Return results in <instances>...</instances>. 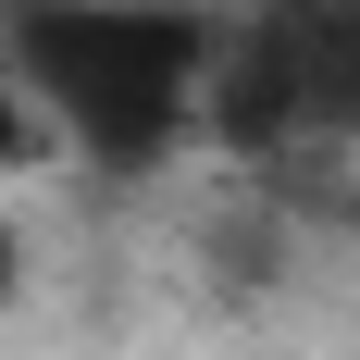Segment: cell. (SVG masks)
<instances>
[{
	"mask_svg": "<svg viewBox=\"0 0 360 360\" xmlns=\"http://www.w3.org/2000/svg\"><path fill=\"white\" fill-rule=\"evenodd\" d=\"M13 286H25V236L0 224V311H13Z\"/></svg>",
	"mask_w": 360,
	"mask_h": 360,
	"instance_id": "cell-3",
	"label": "cell"
},
{
	"mask_svg": "<svg viewBox=\"0 0 360 360\" xmlns=\"http://www.w3.org/2000/svg\"><path fill=\"white\" fill-rule=\"evenodd\" d=\"M13 37H25L37 100L63 112V137L87 149V162H149V149L174 137L186 75H199L186 25H162V13H112V0H37Z\"/></svg>",
	"mask_w": 360,
	"mask_h": 360,
	"instance_id": "cell-1",
	"label": "cell"
},
{
	"mask_svg": "<svg viewBox=\"0 0 360 360\" xmlns=\"http://www.w3.org/2000/svg\"><path fill=\"white\" fill-rule=\"evenodd\" d=\"M63 112H50V100H37V75H0V186H25L37 174V162H63Z\"/></svg>",
	"mask_w": 360,
	"mask_h": 360,
	"instance_id": "cell-2",
	"label": "cell"
}]
</instances>
